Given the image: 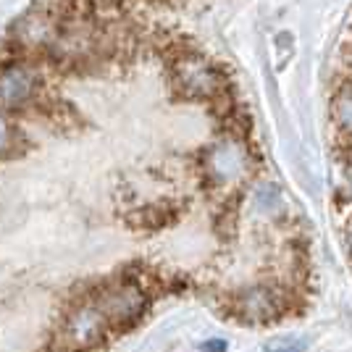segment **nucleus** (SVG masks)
<instances>
[{
  "label": "nucleus",
  "mask_w": 352,
  "mask_h": 352,
  "mask_svg": "<svg viewBox=\"0 0 352 352\" xmlns=\"http://www.w3.org/2000/svg\"><path fill=\"white\" fill-rule=\"evenodd\" d=\"M171 85L187 100L219 103L229 92L226 74L221 72L213 60L203 58L197 53H182L171 63Z\"/></svg>",
  "instance_id": "1"
},
{
  "label": "nucleus",
  "mask_w": 352,
  "mask_h": 352,
  "mask_svg": "<svg viewBox=\"0 0 352 352\" xmlns=\"http://www.w3.org/2000/svg\"><path fill=\"white\" fill-rule=\"evenodd\" d=\"M92 302L103 313L111 331L113 329H129L147 313V289L132 276H121V279L105 284L98 294H92Z\"/></svg>",
  "instance_id": "2"
},
{
  "label": "nucleus",
  "mask_w": 352,
  "mask_h": 352,
  "mask_svg": "<svg viewBox=\"0 0 352 352\" xmlns=\"http://www.w3.org/2000/svg\"><path fill=\"white\" fill-rule=\"evenodd\" d=\"M108 331L111 326L89 297L66 316L58 337L53 342V352H89L103 344Z\"/></svg>",
  "instance_id": "3"
},
{
  "label": "nucleus",
  "mask_w": 352,
  "mask_h": 352,
  "mask_svg": "<svg viewBox=\"0 0 352 352\" xmlns=\"http://www.w3.org/2000/svg\"><path fill=\"white\" fill-rule=\"evenodd\" d=\"M206 176L210 187L216 190H234L236 184H242L252 171V153L250 147L236 140V137H226L208 147L206 153Z\"/></svg>",
  "instance_id": "4"
},
{
  "label": "nucleus",
  "mask_w": 352,
  "mask_h": 352,
  "mask_svg": "<svg viewBox=\"0 0 352 352\" xmlns=\"http://www.w3.org/2000/svg\"><path fill=\"white\" fill-rule=\"evenodd\" d=\"M287 294L279 287L271 284H255V287H245L239 292L232 294V316L245 323H268L276 321L281 313L287 310Z\"/></svg>",
  "instance_id": "5"
},
{
  "label": "nucleus",
  "mask_w": 352,
  "mask_h": 352,
  "mask_svg": "<svg viewBox=\"0 0 352 352\" xmlns=\"http://www.w3.org/2000/svg\"><path fill=\"white\" fill-rule=\"evenodd\" d=\"M37 95V74L27 63H6L0 66V108L14 111L34 100Z\"/></svg>",
  "instance_id": "6"
},
{
  "label": "nucleus",
  "mask_w": 352,
  "mask_h": 352,
  "mask_svg": "<svg viewBox=\"0 0 352 352\" xmlns=\"http://www.w3.org/2000/svg\"><path fill=\"white\" fill-rule=\"evenodd\" d=\"M334 116L342 124V129L352 132V85L342 87L334 98Z\"/></svg>",
  "instance_id": "7"
},
{
  "label": "nucleus",
  "mask_w": 352,
  "mask_h": 352,
  "mask_svg": "<svg viewBox=\"0 0 352 352\" xmlns=\"http://www.w3.org/2000/svg\"><path fill=\"white\" fill-rule=\"evenodd\" d=\"M8 142H11V126H8V121L0 116V150L3 147H8Z\"/></svg>",
  "instance_id": "8"
},
{
  "label": "nucleus",
  "mask_w": 352,
  "mask_h": 352,
  "mask_svg": "<svg viewBox=\"0 0 352 352\" xmlns=\"http://www.w3.org/2000/svg\"><path fill=\"white\" fill-rule=\"evenodd\" d=\"M305 350V344L302 342H297V344H284V347H274V350L268 352H302Z\"/></svg>",
  "instance_id": "9"
},
{
  "label": "nucleus",
  "mask_w": 352,
  "mask_h": 352,
  "mask_svg": "<svg viewBox=\"0 0 352 352\" xmlns=\"http://www.w3.org/2000/svg\"><path fill=\"white\" fill-rule=\"evenodd\" d=\"M206 350H213V352H221L223 350V342H208Z\"/></svg>",
  "instance_id": "10"
}]
</instances>
